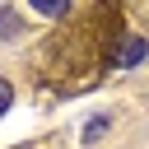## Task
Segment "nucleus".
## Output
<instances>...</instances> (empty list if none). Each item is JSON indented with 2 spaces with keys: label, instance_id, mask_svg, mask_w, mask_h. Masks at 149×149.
<instances>
[{
  "label": "nucleus",
  "instance_id": "2",
  "mask_svg": "<svg viewBox=\"0 0 149 149\" xmlns=\"http://www.w3.org/2000/svg\"><path fill=\"white\" fill-rule=\"evenodd\" d=\"M107 126H112V116H93V121L84 126V149H93V144L107 135Z\"/></svg>",
  "mask_w": 149,
  "mask_h": 149
},
{
  "label": "nucleus",
  "instance_id": "1",
  "mask_svg": "<svg viewBox=\"0 0 149 149\" xmlns=\"http://www.w3.org/2000/svg\"><path fill=\"white\" fill-rule=\"evenodd\" d=\"M149 56V37H126V47L116 51V70H130Z\"/></svg>",
  "mask_w": 149,
  "mask_h": 149
},
{
  "label": "nucleus",
  "instance_id": "4",
  "mask_svg": "<svg viewBox=\"0 0 149 149\" xmlns=\"http://www.w3.org/2000/svg\"><path fill=\"white\" fill-rule=\"evenodd\" d=\"M37 14H47V19H56V14H70V5L61 0V5H37Z\"/></svg>",
  "mask_w": 149,
  "mask_h": 149
},
{
  "label": "nucleus",
  "instance_id": "3",
  "mask_svg": "<svg viewBox=\"0 0 149 149\" xmlns=\"http://www.w3.org/2000/svg\"><path fill=\"white\" fill-rule=\"evenodd\" d=\"M9 102H14V84H9V79H0V116L9 112Z\"/></svg>",
  "mask_w": 149,
  "mask_h": 149
}]
</instances>
